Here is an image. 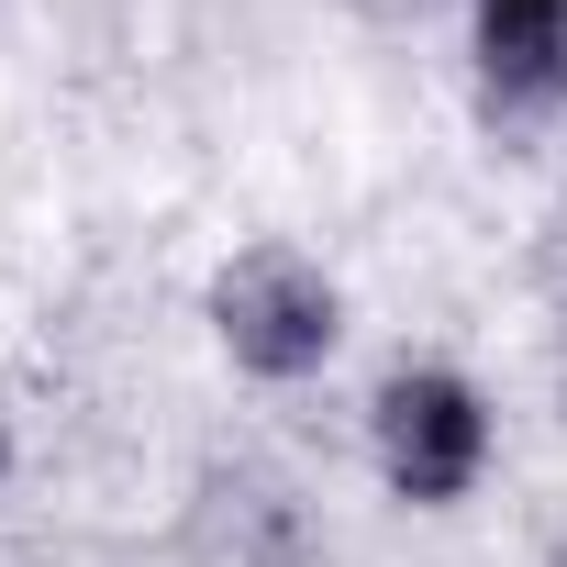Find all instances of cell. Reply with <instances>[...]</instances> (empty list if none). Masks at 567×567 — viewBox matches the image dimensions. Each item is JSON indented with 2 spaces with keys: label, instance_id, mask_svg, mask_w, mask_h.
Returning a JSON list of instances; mask_svg holds the SVG:
<instances>
[{
  "label": "cell",
  "instance_id": "cell-3",
  "mask_svg": "<svg viewBox=\"0 0 567 567\" xmlns=\"http://www.w3.org/2000/svg\"><path fill=\"white\" fill-rule=\"evenodd\" d=\"M478 68L501 101H556L567 90V0H478Z\"/></svg>",
  "mask_w": 567,
  "mask_h": 567
},
{
  "label": "cell",
  "instance_id": "cell-1",
  "mask_svg": "<svg viewBox=\"0 0 567 567\" xmlns=\"http://www.w3.org/2000/svg\"><path fill=\"white\" fill-rule=\"evenodd\" d=\"M212 323H223V346H234L245 368H267V379H301V368L334 357V290H323L301 256H245L223 290H212Z\"/></svg>",
  "mask_w": 567,
  "mask_h": 567
},
{
  "label": "cell",
  "instance_id": "cell-2",
  "mask_svg": "<svg viewBox=\"0 0 567 567\" xmlns=\"http://www.w3.org/2000/svg\"><path fill=\"white\" fill-rule=\"evenodd\" d=\"M478 445H489V423H478L467 379L412 368V379L379 390V456H390V478H401L412 501H456V489L478 478Z\"/></svg>",
  "mask_w": 567,
  "mask_h": 567
}]
</instances>
